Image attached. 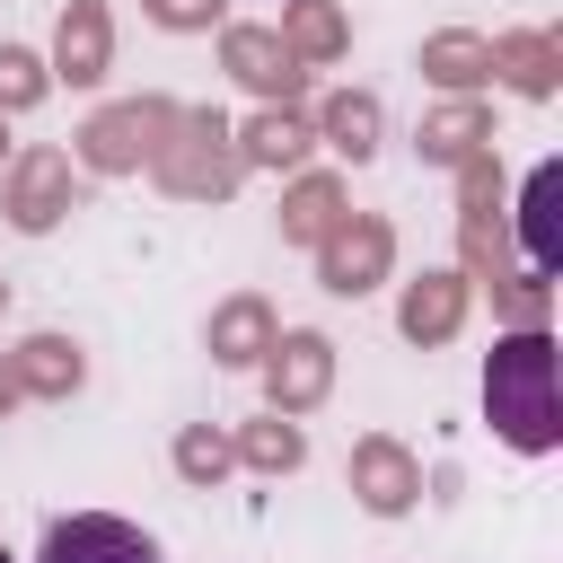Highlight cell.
<instances>
[{
    "mask_svg": "<svg viewBox=\"0 0 563 563\" xmlns=\"http://www.w3.org/2000/svg\"><path fill=\"white\" fill-rule=\"evenodd\" d=\"M158 132H176V106H114V114H97L88 123V167H141V158H158L167 141Z\"/></svg>",
    "mask_w": 563,
    "mask_h": 563,
    "instance_id": "obj_3",
    "label": "cell"
},
{
    "mask_svg": "<svg viewBox=\"0 0 563 563\" xmlns=\"http://www.w3.org/2000/svg\"><path fill=\"white\" fill-rule=\"evenodd\" d=\"M229 70H238L246 88H264V97H290V88H299L290 44H282V35H264V26H238V35H229Z\"/></svg>",
    "mask_w": 563,
    "mask_h": 563,
    "instance_id": "obj_7",
    "label": "cell"
},
{
    "mask_svg": "<svg viewBox=\"0 0 563 563\" xmlns=\"http://www.w3.org/2000/svg\"><path fill=\"white\" fill-rule=\"evenodd\" d=\"M501 62H510V79H519L528 97H545V88H554V70H545V44H510Z\"/></svg>",
    "mask_w": 563,
    "mask_h": 563,
    "instance_id": "obj_23",
    "label": "cell"
},
{
    "mask_svg": "<svg viewBox=\"0 0 563 563\" xmlns=\"http://www.w3.org/2000/svg\"><path fill=\"white\" fill-rule=\"evenodd\" d=\"M282 44H290V62H299V53H317V62H325V53L343 44V18H334L325 0H299V9H290V35H282Z\"/></svg>",
    "mask_w": 563,
    "mask_h": 563,
    "instance_id": "obj_16",
    "label": "cell"
},
{
    "mask_svg": "<svg viewBox=\"0 0 563 563\" xmlns=\"http://www.w3.org/2000/svg\"><path fill=\"white\" fill-rule=\"evenodd\" d=\"M484 413H493V431L510 440V449H528V457H545L554 440H563V405H554V343L528 325V334H510V343H493V361H484Z\"/></svg>",
    "mask_w": 563,
    "mask_h": 563,
    "instance_id": "obj_1",
    "label": "cell"
},
{
    "mask_svg": "<svg viewBox=\"0 0 563 563\" xmlns=\"http://www.w3.org/2000/svg\"><path fill=\"white\" fill-rule=\"evenodd\" d=\"M70 211V158L62 150H26L18 176H9V220L18 229H53Z\"/></svg>",
    "mask_w": 563,
    "mask_h": 563,
    "instance_id": "obj_4",
    "label": "cell"
},
{
    "mask_svg": "<svg viewBox=\"0 0 563 563\" xmlns=\"http://www.w3.org/2000/svg\"><path fill=\"white\" fill-rule=\"evenodd\" d=\"M176 466H185L194 484H211V475L229 466V440H211V431H185V440H176Z\"/></svg>",
    "mask_w": 563,
    "mask_h": 563,
    "instance_id": "obj_21",
    "label": "cell"
},
{
    "mask_svg": "<svg viewBox=\"0 0 563 563\" xmlns=\"http://www.w3.org/2000/svg\"><path fill=\"white\" fill-rule=\"evenodd\" d=\"M35 97H44V70H35V53L0 44V106H35Z\"/></svg>",
    "mask_w": 563,
    "mask_h": 563,
    "instance_id": "obj_20",
    "label": "cell"
},
{
    "mask_svg": "<svg viewBox=\"0 0 563 563\" xmlns=\"http://www.w3.org/2000/svg\"><path fill=\"white\" fill-rule=\"evenodd\" d=\"M18 387H35V396H70V387H79V352H70L62 334H35V343L18 352Z\"/></svg>",
    "mask_w": 563,
    "mask_h": 563,
    "instance_id": "obj_13",
    "label": "cell"
},
{
    "mask_svg": "<svg viewBox=\"0 0 563 563\" xmlns=\"http://www.w3.org/2000/svg\"><path fill=\"white\" fill-rule=\"evenodd\" d=\"M352 475H361V501H369V510H387V519L422 493V484H413V466H405V449H387V440H361Z\"/></svg>",
    "mask_w": 563,
    "mask_h": 563,
    "instance_id": "obj_8",
    "label": "cell"
},
{
    "mask_svg": "<svg viewBox=\"0 0 563 563\" xmlns=\"http://www.w3.org/2000/svg\"><path fill=\"white\" fill-rule=\"evenodd\" d=\"M264 352H273V325H264V308H255V299H229V308L211 317V361L246 369V361H264Z\"/></svg>",
    "mask_w": 563,
    "mask_h": 563,
    "instance_id": "obj_11",
    "label": "cell"
},
{
    "mask_svg": "<svg viewBox=\"0 0 563 563\" xmlns=\"http://www.w3.org/2000/svg\"><path fill=\"white\" fill-rule=\"evenodd\" d=\"M299 150H308V132H299V114H264V123L246 132V158H282V167H290Z\"/></svg>",
    "mask_w": 563,
    "mask_h": 563,
    "instance_id": "obj_18",
    "label": "cell"
},
{
    "mask_svg": "<svg viewBox=\"0 0 563 563\" xmlns=\"http://www.w3.org/2000/svg\"><path fill=\"white\" fill-rule=\"evenodd\" d=\"M150 18H158V26H211L220 0H150Z\"/></svg>",
    "mask_w": 563,
    "mask_h": 563,
    "instance_id": "obj_24",
    "label": "cell"
},
{
    "mask_svg": "<svg viewBox=\"0 0 563 563\" xmlns=\"http://www.w3.org/2000/svg\"><path fill=\"white\" fill-rule=\"evenodd\" d=\"M35 563H158V545L132 528V519H106V510H70L44 528V554Z\"/></svg>",
    "mask_w": 563,
    "mask_h": 563,
    "instance_id": "obj_2",
    "label": "cell"
},
{
    "mask_svg": "<svg viewBox=\"0 0 563 563\" xmlns=\"http://www.w3.org/2000/svg\"><path fill=\"white\" fill-rule=\"evenodd\" d=\"M299 449H308V440H299L290 422H255V431H246V466H264V475H290Z\"/></svg>",
    "mask_w": 563,
    "mask_h": 563,
    "instance_id": "obj_17",
    "label": "cell"
},
{
    "mask_svg": "<svg viewBox=\"0 0 563 563\" xmlns=\"http://www.w3.org/2000/svg\"><path fill=\"white\" fill-rule=\"evenodd\" d=\"M387 273V229L378 220H361V229H325V290H369Z\"/></svg>",
    "mask_w": 563,
    "mask_h": 563,
    "instance_id": "obj_6",
    "label": "cell"
},
{
    "mask_svg": "<svg viewBox=\"0 0 563 563\" xmlns=\"http://www.w3.org/2000/svg\"><path fill=\"white\" fill-rule=\"evenodd\" d=\"M475 132H484L475 114H440V123H422V150H431V158H457V150L475 141Z\"/></svg>",
    "mask_w": 563,
    "mask_h": 563,
    "instance_id": "obj_22",
    "label": "cell"
},
{
    "mask_svg": "<svg viewBox=\"0 0 563 563\" xmlns=\"http://www.w3.org/2000/svg\"><path fill=\"white\" fill-rule=\"evenodd\" d=\"M282 229H290V238H325V229H334V185H299L290 211H282Z\"/></svg>",
    "mask_w": 563,
    "mask_h": 563,
    "instance_id": "obj_19",
    "label": "cell"
},
{
    "mask_svg": "<svg viewBox=\"0 0 563 563\" xmlns=\"http://www.w3.org/2000/svg\"><path fill=\"white\" fill-rule=\"evenodd\" d=\"M422 70L449 79V88H475V79L493 70V44H475V35H440V44L422 53Z\"/></svg>",
    "mask_w": 563,
    "mask_h": 563,
    "instance_id": "obj_14",
    "label": "cell"
},
{
    "mask_svg": "<svg viewBox=\"0 0 563 563\" xmlns=\"http://www.w3.org/2000/svg\"><path fill=\"white\" fill-rule=\"evenodd\" d=\"M325 141H334L343 158H369V150H378V106H369V97H334V106H325Z\"/></svg>",
    "mask_w": 563,
    "mask_h": 563,
    "instance_id": "obj_15",
    "label": "cell"
},
{
    "mask_svg": "<svg viewBox=\"0 0 563 563\" xmlns=\"http://www.w3.org/2000/svg\"><path fill=\"white\" fill-rule=\"evenodd\" d=\"M264 378H273V405H282V413H299V405H317V396H325V378H334V343H325V334H282Z\"/></svg>",
    "mask_w": 563,
    "mask_h": 563,
    "instance_id": "obj_5",
    "label": "cell"
},
{
    "mask_svg": "<svg viewBox=\"0 0 563 563\" xmlns=\"http://www.w3.org/2000/svg\"><path fill=\"white\" fill-rule=\"evenodd\" d=\"M554 194H563V167H537V176H528V202H519L528 273H554Z\"/></svg>",
    "mask_w": 563,
    "mask_h": 563,
    "instance_id": "obj_12",
    "label": "cell"
},
{
    "mask_svg": "<svg viewBox=\"0 0 563 563\" xmlns=\"http://www.w3.org/2000/svg\"><path fill=\"white\" fill-rule=\"evenodd\" d=\"M9 396H26V387H18V361H0V405H9Z\"/></svg>",
    "mask_w": 563,
    "mask_h": 563,
    "instance_id": "obj_25",
    "label": "cell"
},
{
    "mask_svg": "<svg viewBox=\"0 0 563 563\" xmlns=\"http://www.w3.org/2000/svg\"><path fill=\"white\" fill-rule=\"evenodd\" d=\"M457 308H466V282H457V273H422V282L405 290V334H413V343H440V334L457 325Z\"/></svg>",
    "mask_w": 563,
    "mask_h": 563,
    "instance_id": "obj_10",
    "label": "cell"
},
{
    "mask_svg": "<svg viewBox=\"0 0 563 563\" xmlns=\"http://www.w3.org/2000/svg\"><path fill=\"white\" fill-rule=\"evenodd\" d=\"M53 62H62V79H106V9L97 0H70Z\"/></svg>",
    "mask_w": 563,
    "mask_h": 563,
    "instance_id": "obj_9",
    "label": "cell"
},
{
    "mask_svg": "<svg viewBox=\"0 0 563 563\" xmlns=\"http://www.w3.org/2000/svg\"><path fill=\"white\" fill-rule=\"evenodd\" d=\"M0 563H9V545H0Z\"/></svg>",
    "mask_w": 563,
    "mask_h": 563,
    "instance_id": "obj_26",
    "label": "cell"
}]
</instances>
